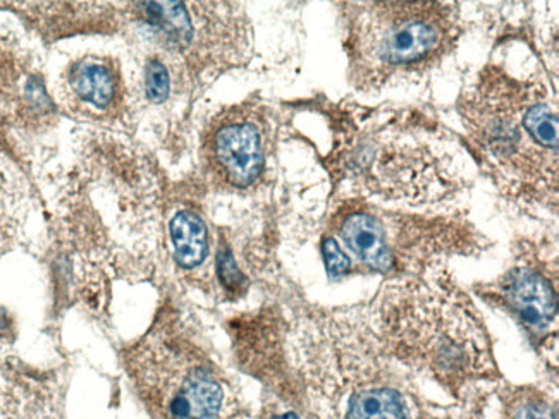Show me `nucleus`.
Segmentation results:
<instances>
[{"label": "nucleus", "instance_id": "nucleus-1", "mask_svg": "<svg viewBox=\"0 0 559 419\" xmlns=\"http://www.w3.org/2000/svg\"><path fill=\"white\" fill-rule=\"evenodd\" d=\"M291 354L310 418L463 419V404L435 401L384 349L363 305L305 311Z\"/></svg>", "mask_w": 559, "mask_h": 419}, {"label": "nucleus", "instance_id": "nucleus-2", "mask_svg": "<svg viewBox=\"0 0 559 419\" xmlns=\"http://www.w3.org/2000/svg\"><path fill=\"white\" fill-rule=\"evenodd\" d=\"M363 310L392 358L449 401L503 380L484 316L446 267L386 280Z\"/></svg>", "mask_w": 559, "mask_h": 419}, {"label": "nucleus", "instance_id": "nucleus-3", "mask_svg": "<svg viewBox=\"0 0 559 419\" xmlns=\"http://www.w3.org/2000/svg\"><path fill=\"white\" fill-rule=\"evenodd\" d=\"M466 141L504 196L558 214V102L536 76L487 64L456 102Z\"/></svg>", "mask_w": 559, "mask_h": 419}, {"label": "nucleus", "instance_id": "nucleus-4", "mask_svg": "<svg viewBox=\"0 0 559 419\" xmlns=\"http://www.w3.org/2000/svg\"><path fill=\"white\" fill-rule=\"evenodd\" d=\"M348 81L356 92L377 93L422 81L456 49L462 11L453 2L341 4Z\"/></svg>", "mask_w": 559, "mask_h": 419}, {"label": "nucleus", "instance_id": "nucleus-5", "mask_svg": "<svg viewBox=\"0 0 559 419\" xmlns=\"http://www.w3.org/2000/svg\"><path fill=\"white\" fill-rule=\"evenodd\" d=\"M333 239L358 272L386 280L446 267L453 256L484 253L489 242L472 223L449 215L384 210L371 200H344L331 219Z\"/></svg>", "mask_w": 559, "mask_h": 419}, {"label": "nucleus", "instance_id": "nucleus-6", "mask_svg": "<svg viewBox=\"0 0 559 419\" xmlns=\"http://www.w3.org/2000/svg\"><path fill=\"white\" fill-rule=\"evenodd\" d=\"M124 363L151 419H255L231 377L172 313L126 351Z\"/></svg>", "mask_w": 559, "mask_h": 419}, {"label": "nucleus", "instance_id": "nucleus-7", "mask_svg": "<svg viewBox=\"0 0 559 419\" xmlns=\"http://www.w3.org/2000/svg\"><path fill=\"white\" fill-rule=\"evenodd\" d=\"M134 7L169 52L197 76L246 60L250 32L238 4L140 2Z\"/></svg>", "mask_w": 559, "mask_h": 419}, {"label": "nucleus", "instance_id": "nucleus-8", "mask_svg": "<svg viewBox=\"0 0 559 419\" xmlns=\"http://www.w3.org/2000/svg\"><path fill=\"white\" fill-rule=\"evenodd\" d=\"M485 305L506 313L522 328L536 351L556 352L558 342V255L549 239L523 237L498 278L477 284Z\"/></svg>", "mask_w": 559, "mask_h": 419}, {"label": "nucleus", "instance_id": "nucleus-9", "mask_svg": "<svg viewBox=\"0 0 559 419\" xmlns=\"http://www.w3.org/2000/svg\"><path fill=\"white\" fill-rule=\"evenodd\" d=\"M269 128L255 105H233L204 132L202 157L217 183L244 189L257 183L267 162Z\"/></svg>", "mask_w": 559, "mask_h": 419}, {"label": "nucleus", "instance_id": "nucleus-10", "mask_svg": "<svg viewBox=\"0 0 559 419\" xmlns=\"http://www.w3.org/2000/svg\"><path fill=\"white\" fill-rule=\"evenodd\" d=\"M68 85L76 98L95 109H109L119 96V76L104 59L87 57L75 62L68 73Z\"/></svg>", "mask_w": 559, "mask_h": 419}, {"label": "nucleus", "instance_id": "nucleus-11", "mask_svg": "<svg viewBox=\"0 0 559 419\" xmlns=\"http://www.w3.org/2000/svg\"><path fill=\"white\" fill-rule=\"evenodd\" d=\"M169 236L176 263L183 270H195L210 253L206 220L191 210H181L170 220Z\"/></svg>", "mask_w": 559, "mask_h": 419}, {"label": "nucleus", "instance_id": "nucleus-12", "mask_svg": "<svg viewBox=\"0 0 559 419\" xmlns=\"http://www.w3.org/2000/svg\"><path fill=\"white\" fill-rule=\"evenodd\" d=\"M26 214L24 184L0 159V255L13 248Z\"/></svg>", "mask_w": 559, "mask_h": 419}, {"label": "nucleus", "instance_id": "nucleus-13", "mask_svg": "<svg viewBox=\"0 0 559 419\" xmlns=\"http://www.w3.org/2000/svg\"><path fill=\"white\" fill-rule=\"evenodd\" d=\"M147 95L151 102H164L170 93V73L162 60H150L147 64Z\"/></svg>", "mask_w": 559, "mask_h": 419}, {"label": "nucleus", "instance_id": "nucleus-14", "mask_svg": "<svg viewBox=\"0 0 559 419\" xmlns=\"http://www.w3.org/2000/svg\"><path fill=\"white\" fill-rule=\"evenodd\" d=\"M261 419H305L298 413V409L291 405H276L269 407Z\"/></svg>", "mask_w": 559, "mask_h": 419}, {"label": "nucleus", "instance_id": "nucleus-15", "mask_svg": "<svg viewBox=\"0 0 559 419\" xmlns=\"http://www.w3.org/2000/svg\"><path fill=\"white\" fill-rule=\"evenodd\" d=\"M9 327H11V320H9L7 313L0 308V333L9 330Z\"/></svg>", "mask_w": 559, "mask_h": 419}]
</instances>
